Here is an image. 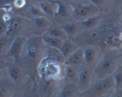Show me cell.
<instances>
[{
  "label": "cell",
  "mask_w": 122,
  "mask_h": 97,
  "mask_svg": "<svg viewBox=\"0 0 122 97\" xmlns=\"http://www.w3.org/2000/svg\"><path fill=\"white\" fill-rule=\"evenodd\" d=\"M46 48L42 35H31L24 44L20 65L32 81L33 87L38 78V67L44 57Z\"/></svg>",
  "instance_id": "6da1fadb"
},
{
  "label": "cell",
  "mask_w": 122,
  "mask_h": 97,
  "mask_svg": "<svg viewBox=\"0 0 122 97\" xmlns=\"http://www.w3.org/2000/svg\"><path fill=\"white\" fill-rule=\"evenodd\" d=\"M116 49H108L103 51L101 58L93 69L95 81L112 76L122 58V52Z\"/></svg>",
  "instance_id": "7a4b0ae2"
},
{
  "label": "cell",
  "mask_w": 122,
  "mask_h": 97,
  "mask_svg": "<svg viewBox=\"0 0 122 97\" xmlns=\"http://www.w3.org/2000/svg\"><path fill=\"white\" fill-rule=\"evenodd\" d=\"M116 91V86L112 76L96 80L86 91L79 97H100L112 96Z\"/></svg>",
  "instance_id": "3957f363"
},
{
  "label": "cell",
  "mask_w": 122,
  "mask_h": 97,
  "mask_svg": "<svg viewBox=\"0 0 122 97\" xmlns=\"http://www.w3.org/2000/svg\"><path fill=\"white\" fill-rule=\"evenodd\" d=\"M63 66L57 62L44 57L38 67V77L42 79H63Z\"/></svg>",
  "instance_id": "277c9868"
},
{
  "label": "cell",
  "mask_w": 122,
  "mask_h": 97,
  "mask_svg": "<svg viewBox=\"0 0 122 97\" xmlns=\"http://www.w3.org/2000/svg\"><path fill=\"white\" fill-rule=\"evenodd\" d=\"M73 20L79 21L101 13L98 7L92 3L84 4L82 1L70 4Z\"/></svg>",
  "instance_id": "5b68a950"
},
{
  "label": "cell",
  "mask_w": 122,
  "mask_h": 97,
  "mask_svg": "<svg viewBox=\"0 0 122 97\" xmlns=\"http://www.w3.org/2000/svg\"><path fill=\"white\" fill-rule=\"evenodd\" d=\"M71 39L80 47L86 45L100 46L101 36L98 29L94 30H83L80 31Z\"/></svg>",
  "instance_id": "8992f818"
},
{
  "label": "cell",
  "mask_w": 122,
  "mask_h": 97,
  "mask_svg": "<svg viewBox=\"0 0 122 97\" xmlns=\"http://www.w3.org/2000/svg\"><path fill=\"white\" fill-rule=\"evenodd\" d=\"M55 6L54 22L61 25L67 21L73 20L71 17V7L63 0H48Z\"/></svg>",
  "instance_id": "52a82bcc"
},
{
  "label": "cell",
  "mask_w": 122,
  "mask_h": 97,
  "mask_svg": "<svg viewBox=\"0 0 122 97\" xmlns=\"http://www.w3.org/2000/svg\"><path fill=\"white\" fill-rule=\"evenodd\" d=\"M28 19L18 15H13L8 23H7L5 35L14 39L16 36L20 35L24 27L28 23Z\"/></svg>",
  "instance_id": "ba28073f"
},
{
  "label": "cell",
  "mask_w": 122,
  "mask_h": 97,
  "mask_svg": "<svg viewBox=\"0 0 122 97\" xmlns=\"http://www.w3.org/2000/svg\"><path fill=\"white\" fill-rule=\"evenodd\" d=\"M27 38V36L22 35L16 36L12 41L7 50L6 58H12L14 62L20 64L23 48Z\"/></svg>",
  "instance_id": "9c48e42d"
},
{
  "label": "cell",
  "mask_w": 122,
  "mask_h": 97,
  "mask_svg": "<svg viewBox=\"0 0 122 97\" xmlns=\"http://www.w3.org/2000/svg\"><path fill=\"white\" fill-rule=\"evenodd\" d=\"M53 21L45 16L32 17L28 20L29 31L31 35H42L46 32Z\"/></svg>",
  "instance_id": "30bf717a"
},
{
  "label": "cell",
  "mask_w": 122,
  "mask_h": 97,
  "mask_svg": "<svg viewBox=\"0 0 122 97\" xmlns=\"http://www.w3.org/2000/svg\"><path fill=\"white\" fill-rule=\"evenodd\" d=\"M95 79L92 69L84 66L77 70L76 83L81 93L86 91L92 84ZM80 93V94H81Z\"/></svg>",
  "instance_id": "8fae6325"
},
{
  "label": "cell",
  "mask_w": 122,
  "mask_h": 97,
  "mask_svg": "<svg viewBox=\"0 0 122 97\" xmlns=\"http://www.w3.org/2000/svg\"><path fill=\"white\" fill-rule=\"evenodd\" d=\"M7 76L17 87L21 85L27 76L23 68L15 62H5Z\"/></svg>",
  "instance_id": "7c38bea8"
},
{
  "label": "cell",
  "mask_w": 122,
  "mask_h": 97,
  "mask_svg": "<svg viewBox=\"0 0 122 97\" xmlns=\"http://www.w3.org/2000/svg\"><path fill=\"white\" fill-rule=\"evenodd\" d=\"M82 48L83 51L85 66L93 70L101 58L103 51L100 46L96 45H86Z\"/></svg>",
  "instance_id": "4fadbf2b"
},
{
  "label": "cell",
  "mask_w": 122,
  "mask_h": 97,
  "mask_svg": "<svg viewBox=\"0 0 122 97\" xmlns=\"http://www.w3.org/2000/svg\"><path fill=\"white\" fill-rule=\"evenodd\" d=\"M38 94L42 97H51L56 95L59 89V83L62 79H42L38 77Z\"/></svg>",
  "instance_id": "5bb4252c"
},
{
  "label": "cell",
  "mask_w": 122,
  "mask_h": 97,
  "mask_svg": "<svg viewBox=\"0 0 122 97\" xmlns=\"http://www.w3.org/2000/svg\"><path fill=\"white\" fill-rule=\"evenodd\" d=\"M64 64L71 66L78 70L85 66L83 51L82 47H78L70 56H68L64 61Z\"/></svg>",
  "instance_id": "9a60e30c"
},
{
  "label": "cell",
  "mask_w": 122,
  "mask_h": 97,
  "mask_svg": "<svg viewBox=\"0 0 122 97\" xmlns=\"http://www.w3.org/2000/svg\"><path fill=\"white\" fill-rule=\"evenodd\" d=\"M80 93L81 92L76 82H64L63 85L55 96L57 97H79Z\"/></svg>",
  "instance_id": "2e32d148"
},
{
  "label": "cell",
  "mask_w": 122,
  "mask_h": 97,
  "mask_svg": "<svg viewBox=\"0 0 122 97\" xmlns=\"http://www.w3.org/2000/svg\"><path fill=\"white\" fill-rule=\"evenodd\" d=\"M102 12L97 15L89 17L82 20L77 21L81 31L83 30H94L100 26L102 21Z\"/></svg>",
  "instance_id": "e0dca14e"
},
{
  "label": "cell",
  "mask_w": 122,
  "mask_h": 97,
  "mask_svg": "<svg viewBox=\"0 0 122 97\" xmlns=\"http://www.w3.org/2000/svg\"><path fill=\"white\" fill-rule=\"evenodd\" d=\"M17 86L7 77L0 79V97H10L15 94Z\"/></svg>",
  "instance_id": "ac0fdd59"
},
{
  "label": "cell",
  "mask_w": 122,
  "mask_h": 97,
  "mask_svg": "<svg viewBox=\"0 0 122 97\" xmlns=\"http://www.w3.org/2000/svg\"><path fill=\"white\" fill-rule=\"evenodd\" d=\"M59 25L64 30V31L66 33L67 38H69V39H72L80 31H81L78 23L75 20L67 21Z\"/></svg>",
  "instance_id": "d6986e66"
},
{
  "label": "cell",
  "mask_w": 122,
  "mask_h": 97,
  "mask_svg": "<svg viewBox=\"0 0 122 97\" xmlns=\"http://www.w3.org/2000/svg\"><path fill=\"white\" fill-rule=\"evenodd\" d=\"M44 57L61 64H64L65 61V58L62 54L60 50L52 46H46Z\"/></svg>",
  "instance_id": "ffe728a7"
},
{
  "label": "cell",
  "mask_w": 122,
  "mask_h": 97,
  "mask_svg": "<svg viewBox=\"0 0 122 97\" xmlns=\"http://www.w3.org/2000/svg\"><path fill=\"white\" fill-rule=\"evenodd\" d=\"M38 5L41 9L42 11L45 15V17L54 22V17L55 13L54 5L48 0H41L38 2Z\"/></svg>",
  "instance_id": "44dd1931"
},
{
  "label": "cell",
  "mask_w": 122,
  "mask_h": 97,
  "mask_svg": "<svg viewBox=\"0 0 122 97\" xmlns=\"http://www.w3.org/2000/svg\"><path fill=\"white\" fill-rule=\"evenodd\" d=\"M79 46L74 42L71 39H69L67 38L66 40L63 41V44H62L59 50L61 52L62 54L66 58L70 56L73 51H75L76 49Z\"/></svg>",
  "instance_id": "7402d4cb"
},
{
  "label": "cell",
  "mask_w": 122,
  "mask_h": 97,
  "mask_svg": "<svg viewBox=\"0 0 122 97\" xmlns=\"http://www.w3.org/2000/svg\"><path fill=\"white\" fill-rule=\"evenodd\" d=\"M45 33L52 36L60 38L63 41L67 39V35L64 30L60 27L59 25L55 22L52 23V25L50 26Z\"/></svg>",
  "instance_id": "603a6c76"
},
{
  "label": "cell",
  "mask_w": 122,
  "mask_h": 97,
  "mask_svg": "<svg viewBox=\"0 0 122 97\" xmlns=\"http://www.w3.org/2000/svg\"><path fill=\"white\" fill-rule=\"evenodd\" d=\"M77 76V70L71 66L64 64L63 66V80L64 82H76Z\"/></svg>",
  "instance_id": "cb8c5ba5"
},
{
  "label": "cell",
  "mask_w": 122,
  "mask_h": 97,
  "mask_svg": "<svg viewBox=\"0 0 122 97\" xmlns=\"http://www.w3.org/2000/svg\"><path fill=\"white\" fill-rule=\"evenodd\" d=\"M42 38L44 41V44L48 46H52L60 49L63 44V41L57 37L52 36L46 33H44L42 35Z\"/></svg>",
  "instance_id": "d4e9b609"
},
{
  "label": "cell",
  "mask_w": 122,
  "mask_h": 97,
  "mask_svg": "<svg viewBox=\"0 0 122 97\" xmlns=\"http://www.w3.org/2000/svg\"><path fill=\"white\" fill-rule=\"evenodd\" d=\"M13 40V39L8 38L5 35L0 37V60L6 58L7 50Z\"/></svg>",
  "instance_id": "484cf974"
},
{
  "label": "cell",
  "mask_w": 122,
  "mask_h": 97,
  "mask_svg": "<svg viewBox=\"0 0 122 97\" xmlns=\"http://www.w3.org/2000/svg\"><path fill=\"white\" fill-rule=\"evenodd\" d=\"M112 76L115 83L116 90L122 89V65L120 63Z\"/></svg>",
  "instance_id": "4316f807"
},
{
  "label": "cell",
  "mask_w": 122,
  "mask_h": 97,
  "mask_svg": "<svg viewBox=\"0 0 122 97\" xmlns=\"http://www.w3.org/2000/svg\"><path fill=\"white\" fill-rule=\"evenodd\" d=\"M27 13H28L29 19L32 17L39 16H45L41 9L38 5V3H32L27 7Z\"/></svg>",
  "instance_id": "83f0119b"
},
{
  "label": "cell",
  "mask_w": 122,
  "mask_h": 97,
  "mask_svg": "<svg viewBox=\"0 0 122 97\" xmlns=\"http://www.w3.org/2000/svg\"><path fill=\"white\" fill-rule=\"evenodd\" d=\"M83 1V0H82ZM90 2V3L93 4L94 5L98 7L101 12H102L106 8L108 0H86Z\"/></svg>",
  "instance_id": "f1b7e54d"
},
{
  "label": "cell",
  "mask_w": 122,
  "mask_h": 97,
  "mask_svg": "<svg viewBox=\"0 0 122 97\" xmlns=\"http://www.w3.org/2000/svg\"><path fill=\"white\" fill-rule=\"evenodd\" d=\"M7 76L5 68V62L4 60H0V79Z\"/></svg>",
  "instance_id": "f546056e"
},
{
  "label": "cell",
  "mask_w": 122,
  "mask_h": 97,
  "mask_svg": "<svg viewBox=\"0 0 122 97\" xmlns=\"http://www.w3.org/2000/svg\"><path fill=\"white\" fill-rule=\"evenodd\" d=\"M6 28H7V23L2 20V17H0V37L5 34Z\"/></svg>",
  "instance_id": "4dcf8cb0"
},
{
  "label": "cell",
  "mask_w": 122,
  "mask_h": 97,
  "mask_svg": "<svg viewBox=\"0 0 122 97\" xmlns=\"http://www.w3.org/2000/svg\"><path fill=\"white\" fill-rule=\"evenodd\" d=\"M63 1H65V2H67L68 4H71V3H74V2H79V1H82V0H63Z\"/></svg>",
  "instance_id": "1f68e13d"
},
{
  "label": "cell",
  "mask_w": 122,
  "mask_h": 97,
  "mask_svg": "<svg viewBox=\"0 0 122 97\" xmlns=\"http://www.w3.org/2000/svg\"><path fill=\"white\" fill-rule=\"evenodd\" d=\"M119 24H120L121 26H122V13L120 15V20H119Z\"/></svg>",
  "instance_id": "d6a6232c"
}]
</instances>
